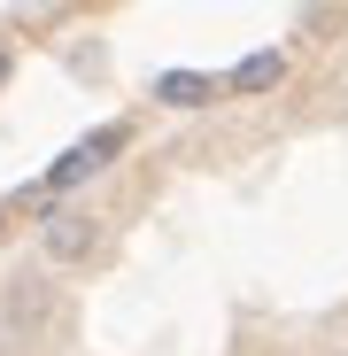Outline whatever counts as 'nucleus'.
Masks as SVG:
<instances>
[{
	"mask_svg": "<svg viewBox=\"0 0 348 356\" xmlns=\"http://www.w3.org/2000/svg\"><path fill=\"white\" fill-rule=\"evenodd\" d=\"M39 248H47V264H85V256L101 248V217H85V209H54L47 232H39Z\"/></svg>",
	"mask_w": 348,
	"mask_h": 356,
	"instance_id": "f257e3e1",
	"label": "nucleus"
},
{
	"mask_svg": "<svg viewBox=\"0 0 348 356\" xmlns=\"http://www.w3.org/2000/svg\"><path fill=\"white\" fill-rule=\"evenodd\" d=\"M47 318H54V279L31 264V271H16V279H8V333L24 341V333H39Z\"/></svg>",
	"mask_w": 348,
	"mask_h": 356,
	"instance_id": "f03ea898",
	"label": "nucleus"
},
{
	"mask_svg": "<svg viewBox=\"0 0 348 356\" xmlns=\"http://www.w3.org/2000/svg\"><path fill=\"white\" fill-rule=\"evenodd\" d=\"M124 140H132V132L116 124V132H101V140H85V147H70L63 163L47 170V186H39V202H47V194H70V186H85V178H93V170H101V163H108L116 147H124Z\"/></svg>",
	"mask_w": 348,
	"mask_h": 356,
	"instance_id": "7ed1b4c3",
	"label": "nucleus"
},
{
	"mask_svg": "<svg viewBox=\"0 0 348 356\" xmlns=\"http://www.w3.org/2000/svg\"><path fill=\"white\" fill-rule=\"evenodd\" d=\"M279 78H286V54H279V47H263V54H248V63L232 70V93H271Z\"/></svg>",
	"mask_w": 348,
	"mask_h": 356,
	"instance_id": "20e7f679",
	"label": "nucleus"
},
{
	"mask_svg": "<svg viewBox=\"0 0 348 356\" xmlns=\"http://www.w3.org/2000/svg\"><path fill=\"white\" fill-rule=\"evenodd\" d=\"M155 93H163V101H170V108H201V101H209V93H217V78H194V70H170V78H163V86H155Z\"/></svg>",
	"mask_w": 348,
	"mask_h": 356,
	"instance_id": "39448f33",
	"label": "nucleus"
},
{
	"mask_svg": "<svg viewBox=\"0 0 348 356\" xmlns=\"http://www.w3.org/2000/svg\"><path fill=\"white\" fill-rule=\"evenodd\" d=\"M0 78H8V47H0Z\"/></svg>",
	"mask_w": 348,
	"mask_h": 356,
	"instance_id": "423d86ee",
	"label": "nucleus"
},
{
	"mask_svg": "<svg viewBox=\"0 0 348 356\" xmlns=\"http://www.w3.org/2000/svg\"><path fill=\"white\" fill-rule=\"evenodd\" d=\"M0 232H8V202H0Z\"/></svg>",
	"mask_w": 348,
	"mask_h": 356,
	"instance_id": "0eeeda50",
	"label": "nucleus"
}]
</instances>
